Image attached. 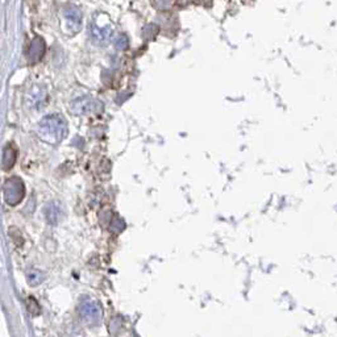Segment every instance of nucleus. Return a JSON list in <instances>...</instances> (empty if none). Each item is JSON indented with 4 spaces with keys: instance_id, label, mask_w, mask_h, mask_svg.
Returning <instances> with one entry per match:
<instances>
[{
    "instance_id": "f257e3e1",
    "label": "nucleus",
    "mask_w": 337,
    "mask_h": 337,
    "mask_svg": "<svg viewBox=\"0 0 337 337\" xmlns=\"http://www.w3.org/2000/svg\"><path fill=\"white\" fill-rule=\"evenodd\" d=\"M38 132L41 139L48 143H59L66 136L68 128L63 119L57 115L46 116L38 124Z\"/></svg>"
},
{
    "instance_id": "f03ea898",
    "label": "nucleus",
    "mask_w": 337,
    "mask_h": 337,
    "mask_svg": "<svg viewBox=\"0 0 337 337\" xmlns=\"http://www.w3.org/2000/svg\"><path fill=\"white\" fill-rule=\"evenodd\" d=\"M25 190L23 182L19 178H11L4 184V199L8 205L16 206L24 197Z\"/></svg>"
},
{
    "instance_id": "7ed1b4c3",
    "label": "nucleus",
    "mask_w": 337,
    "mask_h": 337,
    "mask_svg": "<svg viewBox=\"0 0 337 337\" xmlns=\"http://www.w3.org/2000/svg\"><path fill=\"white\" fill-rule=\"evenodd\" d=\"M100 109H102V104L91 96H83V98L77 99L72 104V112L79 116L98 112Z\"/></svg>"
},
{
    "instance_id": "20e7f679",
    "label": "nucleus",
    "mask_w": 337,
    "mask_h": 337,
    "mask_svg": "<svg viewBox=\"0 0 337 337\" xmlns=\"http://www.w3.org/2000/svg\"><path fill=\"white\" fill-rule=\"evenodd\" d=\"M90 32H91L92 38L98 41L99 44H107L113 37V33H115L111 25H98L95 21L90 27Z\"/></svg>"
},
{
    "instance_id": "39448f33",
    "label": "nucleus",
    "mask_w": 337,
    "mask_h": 337,
    "mask_svg": "<svg viewBox=\"0 0 337 337\" xmlns=\"http://www.w3.org/2000/svg\"><path fill=\"white\" fill-rule=\"evenodd\" d=\"M45 53V44L42 41V38L36 37L32 41L31 46H29V51H28V58L31 63H36L42 58Z\"/></svg>"
},
{
    "instance_id": "423d86ee",
    "label": "nucleus",
    "mask_w": 337,
    "mask_h": 337,
    "mask_svg": "<svg viewBox=\"0 0 337 337\" xmlns=\"http://www.w3.org/2000/svg\"><path fill=\"white\" fill-rule=\"evenodd\" d=\"M65 17L68 20L69 25H72V28H74V31H77L79 27H81V23H82V14L81 11H78L77 8H70L65 12Z\"/></svg>"
},
{
    "instance_id": "0eeeda50",
    "label": "nucleus",
    "mask_w": 337,
    "mask_h": 337,
    "mask_svg": "<svg viewBox=\"0 0 337 337\" xmlns=\"http://www.w3.org/2000/svg\"><path fill=\"white\" fill-rule=\"evenodd\" d=\"M16 162V152L12 147H7L3 152V160H2V166L4 170H10Z\"/></svg>"
},
{
    "instance_id": "6e6552de",
    "label": "nucleus",
    "mask_w": 337,
    "mask_h": 337,
    "mask_svg": "<svg viewBox=\"0 0 337 337\" xmlns=\"http://www.w3.org/2000/svg\"><path fill=\"white\" fill-rule=\"evenodd\" d=\"M115 46L116 49H120V50H124V49L128 48V38H126L125 34H119L115 38Z\"/></svg>"
},
{
    "instance_id": "1a4fd4ad",
    "label": "nucleus",
    "mask_w": 337,
    "mask_h": 337,
    "mask_svg": "<svg viewBox=\"0 0 337 337\" xmlns=\"http://www.w3.org/2000/svg\"><path fill=\"white\" fill-rule=\"evenodd\" d=\"M28 280H29V282H31L33 286H37L38 283L41 282L42 277L40 273H31V274L28 276Z\"/></svg>"
},
{
    "instance_id": "9d476101",
    "label": "nucleus",
    "mask_w": 337,
    "mask_h": 337,
    "mask_svg": "<svg viewBox=\"0 0 337 337\" xmlns=\"http://www.w3.org/2000/svg\"><path fill=\"white\" fill-rule=\"evenodd\" d=\"M170 6V0H157L156 3V7L158 8V10H165V8H167Z\"/></svg>"
}]
</instances>
